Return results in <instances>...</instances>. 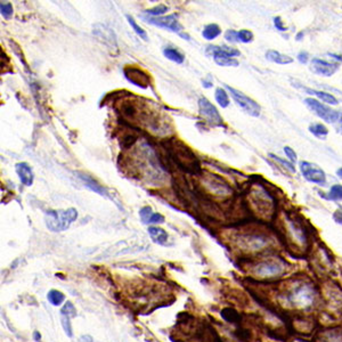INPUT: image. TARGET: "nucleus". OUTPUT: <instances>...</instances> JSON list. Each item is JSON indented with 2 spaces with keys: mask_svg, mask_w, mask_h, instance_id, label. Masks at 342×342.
<instances>
[{
  "mask_svg": "<svg viewBox=\"0 0 342 342\" xmlns=\"http://www.w3.org/2000/svg\"><path fill=\"white\" fill-rule=\"evenodd\" d=\"M160 163L171 172L172 169L186 172L189 175H196L201 172L200 162L189 147L177 138L167 139L163 143V154H159Z\"/></svg>",
  "mask_w": 342,
  "mask_h": 342,
  "instance_id": "f257e3e1",
  "label": "nucleus"
},
{
  "mask_svg": "<svg viewBox=\"0 0 342 342\" xmlns=\"http://www.w3.org/2000/svg\"><path fill=\"white\" fill-rule=\"evenodd\" d=\"M78 211L70 208L67 210H49L45 214V222L49 231L64 232L69 230L71 223L77 220Z\"/></svg>",
  "mask_w": 342,
  "mask_h": 342,
  "instance_id": "f03ea898",
  "label": "nucleus"
},
{
  "mask_svg": "<svg viewBox=\"0 0 342 342\" xmlns=\"http://www.w3.org/2000/svg\"><path fill=\"white\" fill-rule=\"evenodd\" d=\"M303 103H305L306 106L309 108L315 116H317L319 119L327 122V124H333V122L340 119L339 112L331 108L330 106H327V105H325L324 103L320 102L319 99L308 97V98H305Z\"/></svg>",
  "mask_w": 342,
  "mask_h": 342,
  "instance_id": "7ed1b4c3",
  "label": "nucleus"
},
{
  "mask_svg": "<svg viewBox=\"0 0 342 342\" xmlns=\"http://www.w3.org/2000/svg\"><path fill=\"white\" fill-rule=\"evenodd\" d=\"M225 88L230 91L231 96L233 97V99L236 102V104L239 105V106L243 109L244 112L248 113L249 116L251 117H255V118H258L260 116V105L255 102L250 97L244 95L242 91H240L238 89H234L233 87H230L228 84H225Z\"/></svg>",
  "mask_w": 342,
  "mask_h": 342,
  "instance_id": "20e7f679",
  "label": "nucleus"
},
{
  "mask_svg": "<svg viewBox=\"0 0 342 342\" xmlns=\"http://www.w3.org/2000/svg\"><path fill=\"white\" fill-rule=\"evenodd\" d=\"M198 108H200V114L204 118L206 122H209L211 126L221 127L222 126V118L219 114L218 109L213 104H211L205 97H201L198 99Z\"/></svg>",
  "mask_w": 342,
  "mask_h": 342,
  "instance_id": "39448f33",
  "label": "nucleus"
},
{
  "mask_svg": "<svg viewBox=\"0 0 342 342\" xmlns=\"http://www.w3.org/2000/svg\"><path fill=\"white\" fill-rule=\"evenodd\" d=\"M300 170L302 176L310 183L318 185H324L326 183V175L317 164L302 161L300 162Z\"/></svg>",
  "mask_w": 342,
  "mask_h": 342,
  "instance_id": "423d86ee",
  "label": "nucleus"
},
{
  "mask_svg": "<svg viewBox=\"0 0 342 342\" xmlns=\"http://www.w3.org/2000/svg\"><path fill=\"white\" fill-rule=\"evenodd\" d=\"M125 75L127 80L133 84L141 88H147L151 84V78L145 71L136 66H127L125 69Z\"/></svg>",
  "mask_w": 342,
  "mask_h": 342,
  "instance_id": "0eeeda50",
  "label": "nucleus"
},
{
  "mask_svg": "<svg viewBox=\"0 0 342 342\" xmlns=\"http://www.w3.org/2000/svg\"><path fill=\"white\" fill-rule=\"evenodd\" d=\"M146 21L151 24L156 25V27L159 28H163V29H169V30H171L172 32H176L178 33L179 36H181L183 38H186L188 40L189 37L187 35H184L181 30H183V28L180 27V24L178 23V21L175 18L174 15H170V16H164V18H155V19H146Z\"/></svg>",
  "mask_w": 342,
  "mask_h": 342,
  "instance_id": "6e6552de",
  "label": "nucleus"
},
{
  "mask_svg": "<svg viewBox=\"0 0 342 342\" xmlns=\"http://www.w3.org/2000/svg\"><path fill=\"white\" fill-rule=\"evenodd\" d=\"M337 69H339L337 63H330L317 57L312 58L310 62V70L315 74L322 77H331L336 72Z\"/></svg>",
  "mask_w": 342,
  "mask_h": 342,
  "instance_id": "1a4fd4ad",
  "label": "nucleus"
},
{
  "mask_svg": "<svg viewBox=\"0 0 342 342\" xmlns=\"http://www.w3.org/2000/svg\"><path fill=\"white\" fill-rule=\"evenodd\" d=\"M209 50L212 52L213 60L219 66H239V61L235 60L234 56H232V55L225 52L221 47L210 46Z\"/></svg>",
  "mask_w": 342,
  "mask_h": 342,
  "instance_id": "9d476101",
  "label": "nucleus"
},
{
  "mask_svg": "<svg viewBox=\"0 0 342 342\" xmlns=\"http://www.w3.org/2000/svg\"><path fill=\"white\" fill-rule=\"evenodd\" d=\"M16 172L20 177L21 183L25 186H31L33 184V179H35V176H33V171L31 167L29 166L28 163L21 162L16 164Z\"/></svg>",
  "mask_w": 342,
  "mask_h": 342,
  "instance_id": "9b49d317",
  "label": "nucleus"
},
{
  "mask_svg": "<svg viewBox=\"0 0 342 342\" xmlns=\"http://www.w3.org/2000/svg\"><path fill=\"white\" fill-rule=\"evenodd\" d=\"M282 272V267L276 263H272V261H264V263L259 264L256 268V273L260 276H273L277 275Z\"/></svg>",
  "mask_w": 342,
  "mask_h": 342,
  "instance_id": "f8f14e48",
  "label": "nucleus"
},
{
  "mask_svg": "<svg viewBox=\"0 0 342 342\" xmlns=\"http://www.w3.org/2000/svg\"><path fill=\"white\" fill-rule=\"evenodd\" d=\"M78 175H79V178L83 181L84 186L91 189V191H94L95 193L99 194V195L108 196V193L106 189L103 187V185H99L94 178H92V177L84 175V174H78Z\"/></svg>",
  "mask_w": 342,
  "mask_h": 342,
  "instance_id": "ddd939ff",
  "label": "nucleus"
},
{
  "mask_svg": "<svg viewBox=\"0 0 342 342\" xmlns=\"http://www.w3.org/2000/svg\"><path fill=\"white\" fill-rule=\"evenodd\" d=\"M266 58H267L269 62L276 63V64H281V65L291 64V63L293 62L292 57H290L288 56V55H284L274 49H269L266 52Z\"/></svg>",
  "mask_w": 342,
  "mask_h": 342,
  "instance_id": "4468645a",
  "label": "nucleus"
},
{
  "mask_svg": "<svg viewBox=\"0 0 342 342\" xmlns=\"http://www.w3.org/2000/svg\"><path fill=\"white\" fill-rule=\"evenodd\" d=\"M302 89H305L307 94H309L311 96H315L316 98L322 100V102L325 103V104H328V105H337V104H339V100H337L332 94H328V92L319 91V90H316V89H310V88H302Z\"/></svg>",
  "mask_w": 342,
  "mask_h": 342,
  "instance_id": "2eb2a0df",
  "label": "nucleus"
},
{
  "mask_svg": "<svg viewBox=\"0 0 342 342\" xmlns=\"http://www.w3.org/2000/svg\"><path fill=\"white\" fill-rule=\"evenodd\" d=\"M149 234L154 243L160 244V246H168L169 236L167 234V232L163 231L162 228L153 226L149 227Z\"/></svg>",
  "mask_w": 342,
  "mask_h": 342,
  "instance_id": "dca6fc26",
  "label": "nucleus"
},
{
  "mask_svg": "<svg viewBox=\"0 0 342 342\" xmlns=\"http://www.w3.org/2000/svg\"><path fill=\"white\" fill-rule=\"evenodd\" d=\"M94 33L99 38H103L104 41L109 42V44H116V37L114 33L104 24H96L94 28Z\"/></svg>",
  "mask_w": 342,
  "mask_h": 342,
  "instance_id": "f3484780",
  "label": "nucleus"
},
{
  "mask_svg": "<svg viewBox=\"0 0 342 342\" xmlns=\"http://www.w3.org/2000/svg\"><path fill=\"white\" fill-rule=\"evenodd\" d=\"M220 33H221V30L217 24H209L203 29L202 36H203V38L206 40H213V39H216L217 37L220 36Z\"/></svg>",
  "mask_w": 342,
  "mask_h": 342,
  "instance_id": "a211bd4d",
  "label": "nucleus"
},
{
  "mask_svg": "<svg viewBox=\"0 0 342 342\" xmlns=\"http://www.w3.org/2000/svg\"><path fill=\"white\" fill-rule=\"evenodd\" d=\"M221 317L226 320L228 323H239L241 320V316L236 310H234L233 308H225L220 312Z\"/></svg>",
  "mask_w": 342,
  "mask_h": 342,
  "instance_id": "6ab92c4d",
  "label": "nucleus"
},
{
  "mask_svg": "<svg viewBox=\"0 0 342 342\" xmlns=\"http://www.w3.org/2000/svg\"><path fill=\"white\" fill-rule=\"evenodd\" d=\"M137 139H138V137L134 133H132V132L126 133L120 139V145L124 150L132 149L135 143L137 142Z\"/></svg>",
  "mask_w": 342,
  "mask_h": 342,
  "instance_id": "aec40b11",
  "label": "nucleus"
},
{
  "mask_svg": "<svg viewBox=\"0 0 342 342\" xmlns=\"http://www.w3.org/2000/svg\"><path fill=\"white\" fill-rule=\"evenodd\" d=\"M47 299L53 306H61L65 300V295L63 294L62 292H60V291L52 290V291H49V293L47 295Z\"/></svg>",
  "mask_w": 342,
  "mask_h": 342,
  "instance_id": "412c9836",
  "label": "nucleus"
},
{
  "mask_svg": "<svg viewBox=\"0 0 342 342\" xmlns=\"http://www.w3.org/2000/svg\"><path fill=\"white\" fill-rule=\"evenodd\" d=\"M309 132L315 135L316 137H319V138H326V136L328 135V129L322 124H312L309 126Z\"/></svg>",
  "mask_w": 342,
  "mask_h": 342,
  "instance_id": "4be33fe9",
  "label": "nucleus"
},
{
  "mask_svg": "<svg viewBox=\"0 0 342 342\" xmlns=\"http://www.w3.org/2000/svg\"><path fill=\"white\" fill-rule=\"evenodd\" d=\"M214 97H216L217 103L220 105L222 108H226L230 105V98H228V94L225 89L222 88H217L216 92H214Z\"/></svg>",
  "mask_w": 342,
  "mask_h": 342,
  "instance_id": "5701e85b",
  "label": "nucleus"
},
{
  "mask_svg": "<svg viewBox=\"0 0 342 342\" xmlns=\"http://www.w3.org/2000/svg\"><path fill=\"white\" fill-rule=\"evenodd\" d=\"M163 54H164V56L168 58V60L178 63V64H181V63L184 62V56L178 52V50H176V49L166 48V49H164Z\"/></svg>",
  "mask_w": 342,
  "mask_h": 342,
  "instance_id": "b1692460",
  "label": "nucleus"
},
{
  "mask_svg": "<svg viewBox=\"0 0 342 342\" xmlns=\"http://www.w3.org/2000/svg\"><path fill=\"white\" fill-rule=\"evenodd\" d=\"M326 198L332 201H342V185H333Z\"/></svg>",
  "mask_w": 342,
  "mask_h": 342,
  "instance_id": "393cba45",
  "label": "nucleus"
},
{
  "mask_svg": "<svg viewBox=\"0 0 342 342\" xmlns=\"http://www.w3.org/2000/svg\"><path fill=\"white\" fill-rule=\"evenodd\" d=\"M269 156L274 160V161L278 162L280 164H282V166L284 167L285 169H288V170H289L290 172H292V174H295V168H294V166L292 164V162H291V161H286V160H283L282 158H280V156H277V155L273 154V153H270Z\"/></svg>",
  "mask_w": 342,
  "mask_h": 342,
  "instance_id": "a878e982",
  "label": "nucleus"
},
{
  "mask_svg": "<svg viewBox=\"0 0 342 342\" xmlns=\"http://www.w3.org/2000/svg\"><path fill=\"white\" fill-rule=\"evenodd\" d=\"M127 19H128V22H129L130 25H132V28L134 29V31L136 32L137 35H138L139 37H141L143 40L147 41V35H146V32H145L144 30H143V29H142L141 27H139V25H138L136 22H135V20L132 18V16H129V15H128V16H127Z\"/></svg>",
  "mask_w": 342,
  "mask_h": 342,
  "instance_id": "bb28decb",
  "label": "nucleus"
},
{
  "mask_svg": "<svg viewBox=\"0 0 342 342\" xmlns=\"http://www.w3.org/2000/svg\"><path fill=\"white\" fill-rule=\"evenodd\" d=\"M70 316H66V315H63L61 314V320H62V326L64 328V331L66 333V335L69 337H72L73 336V333H72V326H71V322H70Z\"/></svg>",
  "mask_w": 342,
  "mask_h": 342,
  "instance_id": "cd10ccee",
  "label": "nucleus"
},
{
  "mask_svg": "<svg viewBox=\"0 0 342 342\" xmlns=\"http://www.w3.org/2000/svg\"><path fill=\"white\" fill-rule=\"evenodd\" d=\"M139 216H141L142 221L144 223H150V219L153 216V211L150 206H144L141 211H139Z\"/></svg>",
  "mask_w": 342,
  "mask_h": 342,
  "instance_id": "c85d7f7f",
  "label": "nucleus"
},
{
  "mask_svg": "<svg viewBox=\"0 0 342 342\" xmlns=\"http://www.w3.org/2000/svg\"><path fill=\"white\" fill-rule=\"evenodd\" d=\"M61 314L66 315V316H70V317H74V316L77 315V309H75V307L73 306V303H71V302L67 301L65 305H64V307L62 308Z\"/></svg>",
  "mask_w": 342,
  "mask_h": 342,
  "instance_id": "c756f323",
  "label": "nucleus"
},
{
  "mask_svg": "<svg viewBox=\"0 0 342 342\" xmlns=\"http://www.w3.org/2000/svg\"><path fill=\"white\" fill-rule=\"evenodd\" d=\"M240 41L244 42V44H249L253 40V33L249 30H240L239 31Z\"/></svg>",
  "mask_w": 342,
  "mask_h": 342,
  "instance_id": "7c9ffc66",
  "label": "nucleus"
},
{
  "mask_svg": "<svg viewBox=\"0 0 342 342\" xmlns=\"http://www.w3.org/2000/svg\"><path fill=\"white\" fill-rule=\"evenodd\" d=\"M0 10H2V15L4 18L10 20L13 15V7L11 4H2V7H0Z\"/></svg>",
  "mask_w": 342,
  "mask_h": 342,
  "instance_id": "2f4dec72",
  "label": "nucleus"
},
{
  "mask_svg": "<svg viewBox=\"0 0 342 342\" xmlns=\"http://www.w3.org/2000/svg\"><path fill=\"white\" fill-rule=\"evenodd\" d=\"M225 39L230 42H233V44H236V42H240V37H239V32H236L234 30H228L225 33Z\"/></svg>",
  "mask_w": 342,
  "mask_h": 342,
  "instance_id": "473e14b6",
  "label": "nucleus"
},
{
  "mask_svg": "<svg viewBox=\"0 0 342 342\" xmlns=\"http://www.w3.org/2000/svg\"><path fill=\"white\" fill-rule=\"evenodd\" d=\"M168 11V8L166 6H163V5H159L158 7H154V8H152V10L150 11H147L146 13L147 14H151V15H154V16H159V15H162L164 14Z\"/></svg>",
  "mask_w": 342,
  "mask_h": 342,
  "instance_id": "72a5a7b5",
  "label": "nucleus"
},
{
  "mask_svg": "<svg viewBox=\"0 0 342 342\" xmlns=\"http://www.w3.org/2000/svg\"><path fill=\"white\" fill-rule=\"evenodd\" d=\"M284 153L286 155V158H289V160L291 162H295L297 161V153L291 149L289 146H285L284 147Z\"/></svg>",
  "mask_w": 342,
  "mask_h": 342,
  "instance_id": "f704fd0d",
  "label": "nucleus"
},
{
  "mask_svg": "<svg viewBox=\"0 0 342 342\" xmlns=\"http://www.w3.org/2000/svg\"><path fill=\"white\" fill-rule=\"evenodd\" d=\"M274 25H275L276 30L281 31V32H284V31L288 30V29H286V27L284 25V23H283V21H282L280 16H277V18L274 19Z\"/></svg>",
  "mask_w": 342,
  "mask_h": 342,
  "instance_id": "c9c22d12",
  "label": "nucleus"
},
{
  "mask_svg": "<svg viewBox=\"0 0 342 342\" xmlns=\"http://www.w3.org/2000/svg\"><path fill=\"white\" fill-rule=\"evenodd\" d=\"M297 58L299 63H301V64H307L308 61H309V55H308L307 52H300L298 54Z\"/></svg>",
  "mask_w": 342,
  "mask_h": 342,
  "instance_id": "e433bc0d",
  "label": "nucleus"
},
{
  "mask_svg": "<svg viewBox=\"0 0 342 342\" xmlns=\"http://www.w3.org/2000/svg\"><path fill=\"white\" fill-rule=\"evenodd\" d=\"M164 217L160 213H153V216L150 219V223H163Z\"/></svg>",
  "mask_w": 342,
  "mask_h": 342,
  "instance_id": "4c0bfd02",
  "label": "nucleus"
},
{
  "mask_svg": "<svg viewBox=\"0 0 342 342\" xmlns=\"http://www.w3.org/2000/svg\"><path fill=\"white\" fill-rule=\"evenodd\" d=\"M334 220L337 222V223H341L342 225V211H336V212L334 213Z\"/></svg>",
  "mask_w": 342,
  "mask_h": 342,
  "instance_id": "58836bf2",
  "label": "nucleus"
},
{
  "mask_svg": "<svg viewBox=\"0 0 342 342\" xmlns=\"http://www.w3.org/2000/svg\"><path fill=\"white\" fill-rule=\"evenodd\" d=\"M40 339H41V335H40V333L39 332H35V333H33V340H35V341H40Z\"/></svg>",
  "mask_w": 342,
  "mask_h": 342,
  "instance_id": "ea45409f",
  "label": "nucleus"
},
{
  "mask_svg": "<svg viewBox=\"0 0 342 342\" xmlns=\"http://www.w3.org/2000/svg\"><path fill=\"white\" fill-rule=\"evenodd\" d=\"M303 37H305V35H303V32H299L297 37H295V39H297L298 41H301L303 39Z\"/></svg>",
  "mask_w": 342,
  "mask_h": 342,
  "instance_id": "a19ab883",
  "label": "nucleus"
},
{
  "mask_svg": "<svg viewBox=\"0 0 342 342\" xmlns=\"http://www.w3.org/2000/svg\"><path fill=\"white\" fill-rule=\"evenodd\" d=\"M328 55H331V56H333V58H335L336 61L342 62V57H341V56H339V55H334V54H328Z\"/></svg>",
  "mask_w": 342,
  "mask_h": 342,
  "instance_id": "79ce46f5",
  "label": "nucleus"
},
{
  "mask_svg": "<svg viewBox=\"0 0 342 342\" xmlns=\"http://www.w3.org/2000/svg\"><path fill=\"white\" fill-rule=\"evenodd\" d=\"M336 175H337V176H339V177H340V178L342 179V168H340V169H337V170H336Z\"/></svg>",
  "mask_w": 342,
  "mask_h": 342,
  "instance_id": "37998d69",
  "label": "nucleus"
},
{
  "mask_svg": "<svg viewBox=\"0 0 342 342\" xmlns=\"http://www.w3.org/2000/svg\"><path fill=\"white\" fill-rule=\"evenodd\" d=\"M340 127H341V129H342V114H341V116H340Z\"/></svg>",
  "mask_w": 342,
  "mask_h": 342,
  "instance_id": "c03bdc74",
  "label": "nucleus"
}]
</instances>
